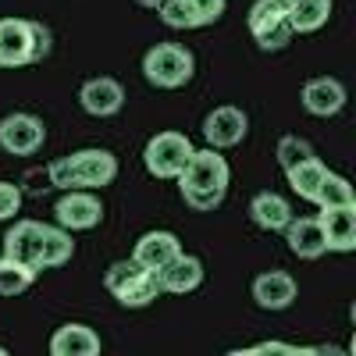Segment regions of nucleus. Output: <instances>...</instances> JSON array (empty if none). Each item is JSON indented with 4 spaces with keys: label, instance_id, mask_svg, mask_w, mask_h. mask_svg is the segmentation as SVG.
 Wrapping results in <instances>:
<instances>
[{
    "label": "nucleus",
    "instance_id": "obj_35",
    "mask_svg": "<svg viewBox=\"0 0 356 356\" xmlns=\"http://www.w3.org/2000/svg\"><path fill=\"white\" fill-rule=\"evenodd\" d=\"M0 356H8V349H4V346H0Z\"/></svg>",
    "mask_w": 356,
    "mask_h": 356
},
{
    "label": "nucleus",
    "instance_id": "obj_4",
    "mask_svg": "<svg viewBox=\"0 0 356 356\" xmlns=\"http://www.w3.org/2000/svg\"><path fill=\"white\" fill-rule=\"evenodd\" d=\"M232 168L221 157V150L207 146V150H193L189 164L178 175V189L182 193H211V189H228Z\"/></svg>",
    "mask_w": 356,
    "mask_h": 356
},
{
    "label": "nucleus",
    "instance_id": "obj_31",
    "mask_svg": "<svg viewBox=\"0 0 356 356\" xmlns=\"http://www.w3.org/2000/svg\"><path fill=\"white\" fill-rule=\"evenodd\" d=\"M225 193L228 189H211V193H182L186 207H193V211L207 214V211H218V207L225 203Z\"/></svg>",
    "mask_w": 356,
    "mask_h": 356
},
{
    "label": "nucleus",
    "instance_id": "obj_13",
    "mask_svg": "<svg viewBox=\"0 0 356 356\" xmlns=\"http://www.w3.org/2000/svg\"><path fill=\"white\" fill-rule=\"evenodd\" d=\"M303 107L314 118H335L346 107V86L339 79H328V75L310 79L303 86Z\"/></svg>",
    "mask_w": 356,
    "mask_h": 356
},
{
    "label": "nucleus",
    "instance_id": "obj_3",
    "mask_svg": "<svg viewBox=\"0 0 356 356\" xmlns=\"http://www.w3.org/2000/svg\"><path fill=\"white\" fill-rule=\"evenodd\" d=\"M193 157V143L182 132H157L143 150V164L154 178H178Z\"/></svg>",
    "mask_w": 356,
    "mask_h": 356
},
{
    "label": "nucleus",
    "instance_id": "obj_18",
    "mask_svg": "<svg viewBox=\"0 0 356 356\" xmlns=\"http://www.w3.org/2000/svg\"><path fill=\"white\" fill-rule=\"evenodd\" d=\"M250 218H253V225L264 228V232H285V225L292 221V207H289V200L278 196V193H260V196H253V203H250Z\"/></svg>",
    "mask_w": 356,
    "mask_h": 356
},
{
    "label": "nucleus",
    "instance_id": "obj_16",
    "mask_svg": "<svg viewBox=\"0 0 356 356\" xmlns=\"http://www.w3.org/2000/svg\"><path fill=\"white\" fill-rule=\"evenodd\" d=\"M285 243L296 257H303V260H317L324 250V232H321V221L317 218H296L285 225Z\"/></svg>",
    "mask_w": 356,
    "mask_h": 356
},
{
    "label": "nucleus",
    "instance_id": "obj_23",
    "mask_svg": "<svg viewBox=\"0 0 356 356\" xmlns=\"http://www.w3.org/2000/svg\"><path fill=\"white\" fill-rule=\"evenodd\" d=\"M317 207H353L356 196H353V186L346 182L342 175H324V182L317 186V196H314Z\"/></svg>",
    "mask_w": 356,
    "mask_h": 356
},
{
    "label": "nucleus",
    "instance_id": "obj_10",
    "mask_svg": "<svg viewBox=\"0 0 356 356\" xmlns=\"http://www.w3.org/2000/svg\"><path fill=\"white\" fill-rule=\"evenodd\" d=\"M157 275V285H161V292H171V296H186V292H193V289H200V282H203V260L200 257H193V253H178V257H171L161 271H154Z\"/></svg>",
    "mask_w": 356,
    "mask_h": 356
},
{
    "label": "nucleus",
    "instance_id": "obj_6",
    "mask_svg": "<svg viewBox=\"0 0 356 356\" xmlns=\"http://www.w3.org/2000/svg\"><path fill=\"white\" fill-rule=\"evenodd\" d=\"M54 218L68 232H89L104 221V203L97 189H65V196L54 207Z\"/></svg>",
    "mask_w": 356,
    "mask_h": 356
},
{
    "label": "nucleus",
    "instance_id": "obj_19",
    "mask_svg": "<svg viewBox=\"0 0 356 356\" xmlns=\"http://www.w3.org/2000/svg\"><path fill=\"white\" fill-rule=\"evenodd\" d=\"M75 253L72 232L61 225H40V271L43 267H61Z\"/></svg>",
    "mask_w": 356,
    "mask_h": 356
},
{
    "label": "nucleus",
    "instance_id": "obj_14",
    "mask_svg": "<svg viewBox=\"0 0 356 356\" xmlns=\"http://www.w3.org/2000/svg\"><path fill=\"white\" fill-rule=\"evenodd\" d=\"M178 253H182V243H178L175 232H146L132 250V260L143 264L146 271H161V267Z\"/></svg>",
    "mask_w": 356,
    "mask_h": 356
},
{
    "label": "nucleus",
    "instance_id": "obj_30",
    "mask_svg": "<svg viewBox=\"0 0 356 356\" xmlns=\"http://www.w3.org/2000/svg\"><path fill=\"white\" fill-rule=\"evenodd\" d=\"M314 150H310V143L307 139H300V136H285L282 143H278V164L289 171L292 164H300L303 157H310Z\"/></svg>",
    "mask_w": 356,
    "mask_h": 356
},
{
    "label": "nucleus",
    "instance_id": "obj_25",
    "mask_svg": "<svg viewBox=\"0 0 356 356\" xmlns=\"http://www.w3.org/2000/svg\"><path fill=\"white\" fill-rule=\"evenodd\" d=\"M143 271H146V267H143V264H136L132 257H129V260H114V264L107 267V275H104V285H107V292H111V296H122V292H125V289H129Z\"/></svg>",
    "mask_w": 356,
    "mask_h": 356
},
{
    "label": "nucleus",
    "instance_id": "obj_1",
    "mask_svg": "<svg viewBox=\"0 0 356 356\" xmlns=\"http://www.w3.org/2000/svg\"><path fill=\"white\" fill-rule=\"evenodd\" d=\"M50 50V33L29 18H0V68H22L43 61Z\"/></svg>",
    "mask_w": 356,
    "mask_h": 356
},
{
    "label": "nucleus",
    "instance_id": "obj_32",
    "mask_svg": "<svg viewBox=\"0 0 356 356\" xmlns=\"http://www.w3.org/2000/svg\"><path fill=\"white\" fill-rule=\"evenodd\" d=\"M22 211V189L15 182H0V221H11Z\"/></svg>",
    "mask_w": 356,
    "mask_h": 356
},
{
    "label": "nucleus",
    "instance_id": "obj_11",
    "mask_svg": "<svg viewBox=\"0 0 356 356\" xmlns=\"http://www.w3.org/2000/svg\"><path fill=\"white\" fill-rule=\"evenodd\" d=\"M79 104H82L86 114H93V118H111V114L122 111L125 89H122V82H118V79H107V75L89 79V82L79 89Z\"/></svg>",
    "mask_w": 356,
    "mask_h": 356
},
{
    "label": "nucleus",
    "instance_id": "obj_29",
    "mask_svg": "<svg viewBox=\"0 0 356 356\" xmlns=\"http://www.w3.org/2000/svg\"><path fill=\"white\" fill-rule=\"evenodd\" d=\"M232 356H310V346L300 349V346H289V342H257V346H246V349H235Z\"/></svg>",
    "mask_w": 356,
    "mask_h": 356
},
{
    "label": "nucleus",
    "instance_id": "obj_15",
    "mask_svg": "<svg viewBox=\"0 0 356 356\" xmlns=\"http://www.w3.org/2000/svg\"><path fill=\"white\" fill-rule=\"evenodd\" d=\"M54 356H97L100 353V335L89 324H61L50 339Z\"/></svg>",
    "mask_w": 356,
    "mask_h": 356
},
{
    "label": "nucleus",
    "instance_id": "obj_7",
    "mask_svg": "<svg viewBox=\"0 0 356 356\" xmlns=\"http://www.w3.org/2000/svg\"><path fill=\"white\" fill-rule=\"evenodd\" d=\"M72 161V175H75V189H104L118 178V157L100 146H89V150H75L68 154Z\"/></svg>",
    "mask_w": 356,
    "mask_h": 356
},
{
    "label": "nucleus",
    "instance_id": "obj_22",
    "mask_svg": "<svg viewBox=\"0 0 356 356\" xmlns=\"http://www.w3.org/2000/svg\"><path fill=\"white\" fill-rule=\"evenodd\" d=\"M33 282H36V267H29L22 260H11V257L0 260V296H18Z\"/></svg>",
    "mask_w": 356,
    "mask_h": 356
},
{
    "label": "nucleus",
    "instance_id": "obj_20",
    "mask_svg": "<svg viewBox=\"0 0 356 356\" xmlns=\"http://www.w3.org/2000/svg\"><path fill=\"white\" fill-rule=\"evenodd\" d=\"M285 18L292 25V33H317L332 18V0H289Z\"/></svg>",
    "mask_w": 356,
    "mask_h": 356
},
{
    "label": "nucleus",
    "instance_id": "obj_27",
    "mask_svg": "<svg viewBox=\"0 0 356 356\" xmlns=\"http://www.w3.org/2000/svg\"><path fill=\"white\" fill-rule=\"evenodd\" d=\"M285 18V4L282 0H257V4L250 8V33L257 36V33H264V29H271L275 22H282Z\"/></svg>",
    "mask_w": 356,
    "mask_h": 356
},
{
    "label": "nucleus",
    "instance_id": "obj_17",
    "mask_svg": "<svg viewBox=\"0 0 356 356\" xmlns=\"http://www.w3.org/2000/svg\"><path fill=\"white\" fill-rule=\"evenodd\" d=\"M4 257L22 260L40 271V221H15L4 235Z\"/></svg>",
    "mask_w": 356,
    "mask_h": 356
},
{
    "label": "nucleus",
    "instance_id": "obj_28",
    "mask_svg": "<svg viewBox=\"0 0 356 356\" xmlns=\"http://www.w3.org/2000/svg\"><path fill=\"white\" fill-rule=\"evenodd\" d=\"M292 25H289V18H282V22H275L271 29H264V33H257L253 40H257V47L260 50H282V47H289L292 43Z\"/></svg>",
    "mask_w": 356,
    "mask_h": 356
},
{
    "label": "nucleus",
    "instance_id": "obj_21",
    "mask_svg": "<svg viewBox=\"0 0 356 356\" xmlns=\"http://www.w3.org/2000/svg\"><path fill=\"white\" fill-rule=\"evenodd\" d=\"M324 175H328V168H324L314 154H310V157H303L300 164H292V168L285 171L292 193L300 196V200H310V203H314V196H317V186L324 182Z\"/></svg>",
    "mask_w": 356,
    "mask_h": 356
},
{
    "label": "nucleus",
    "instance_id": "obj_33",
    "mask_svg": "<svg viewBox=\"0 0 356 356\" xmlns=\"http://www.w3.org/2000/svg\"><path fill=\"white\" fill-rule=\"evenodd\" d=\"M225 4H228V0H189V8L196 11L200 25H214L225 15Z\"/></svg>",
    "mask_w": 356,
    "mask_h": 356
},
{
    "label": "nucleus",
    "instance_id": "obj_8",
    "mask_svg": "<svg viewBox=\"0 0 356 356\" xmlns=\"http://www.w3.org/2000/svg\"><path fill=\"white\" fill-rule=\"evenodd\" d=\"M250 132V118L239 107H214L203 122V136L214 150H228V146H239Z\"/></svg>",
    "mask_w": 356,
    "mask_h": 356
},
{
    "label": "nucleus",
    "instance_id": "obj_34",
    "mask_svg": "<svg viewBox=\"0 0 356 356\" xmlns=\"http://www.w3.org/2000/svg\"><path fill=\"white\" fill-rule=\"evenodd\" d=\"M136 4H143V8H150V11H157V8L164 4V0H136Z\"/></svg>",
    "mask_w": 356,
    "mask_h": 356
},
{
    "label": "nucleus",
    "instance_id": "obj_26",
    "mask_svg": "<svg viewBox=\"0 0 356 356\" xmlns=\"http://www.w3.org/2000/svg\"><path fill=\"white\" fill-rule=\"evenodd\" d=\"M157 15L168 29H203L196 11L189 8V0H164V4L157 8Z\"/></svg>",
    "mask_w": 356,
    "mask_h": 356
},
{
    "label": "nucleus",
    "instance_id": "obj_9",
    "mask_svg": "<svg viewBox=\"0 0 356 356\" xmlns=\"http://www.w3.org/2000/svg\"><path fill=\"white\" fill-rule=\"evenodd\" d=\"M321 232L324 246L332 253H353L356 250V203L353 207H321Z\"/></svg>",
    "mask_w": 356,
    "mask_h": 356
},
{
    "label": "nucleus",
    "instance_id": "obj_2",
    "mask_svg": "<svg viewBox=\"0 0 356 356\" xmlns=\"http://www.w3.org/2000/svg\"><path fill=\"white\" fill-rule=\"evenodd\" d=\"M196 72V57L182 43H157L143 57V75L157 89H178L186 86Z\"/></svg>",
    "mask_w": 356,
    "mask_h": 356
},
{
    "label": "nucleus",
    "instance_id": "obj_5",
    "mask_svg": "<svg viewBox=\"0 0 356 356\" xmlns=\"http://www.w3.org/2000/svg\"><path fill=\"white\" fill-rule=\"evenodd\" d=\"M43 139H47V129L36 114H25V111H15L0 122V150L4 154H15V157H33L43 150Z\"/></svg>",
    "mask_w": 356,
    "mask_h": 356
},
{
    "label": "nucleus",
    "instance_id": "obj_36",
    "mask_svg": "<svg viewBox=\"0 0 356 356\" xmlns=\"http://www.w3.org/2000/svg\"><path fill=\"white\" fill-rule=\"evenodd\" d=\"M282 4H289V0H282Z\"/></svg>",
    "mask_w": 356,
    "mask_h": 356
},
{
    "label": "nucleus",
    "instance_id": "obj_24",
    "mask_svg": "<svg viewBox=\"0 0 356 356\" xmlns=\"http://www.w3.org/2000/svg\"><path fill=\"white\" fill-rule=\"evenodd\" d=\"M161 296V285H157V275L154 271H143L122 296H118V303L122 307H132V310H139V307H150L154 300Z\"/></svg>",
    "mask_w": 356,
    "mask_h": 356
},
{
    "label": "nucleus",
    "instance_id": "obj_12",
    "mask_svg": "<svg viewBox=\"0 0 356 356\" xmlns=\"http://www.w3.org/2000/svg\"><path fill=\"white\" fill-rule=\"evenodd\" d=\"M296 278L289 271H264L253 278V300L260 310H289L296 303Z\"/></svg>",
    "mask_w": 356,
    "mask_h": 356
}]
</instances>
